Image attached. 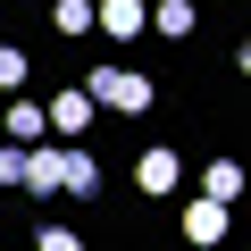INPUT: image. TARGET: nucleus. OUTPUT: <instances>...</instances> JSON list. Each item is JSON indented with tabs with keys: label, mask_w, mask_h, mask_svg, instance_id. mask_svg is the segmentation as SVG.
Masks as SVG:
<instances>
[{
	"label": "nucleus",
	"mask_w": 251,
	"mask_h": 251,
	"mask_svg": "<svg viewBox=\"0 0 251 251\" xmlns=\"http://www.w3.org/2000/svg\"><path fill=\"white\" fill-rule=\"evenodd\" d=\"M25 193H34V201H59V143H50V134L25 143Z\"/></svg>",
	"instance_id": "obj_4"
},
{
	"label": "nucleus",
	"mask_w": 251,
	"mask_h": 251,
	"mask_svg": "<svg viewBox=\"0 0 251 251\" xmlns=\"http://www.w3.org/2000/svg\"><path fill=\"white\" fill-rule=\"evenodd\" d=\"M134 184H143V193H176V184H184V159H176L168 143H151V151L134 159Z\"/></svg>",
	"instance_id": "obj_6"
},
{
	"label": "nucleus",
	"mask_w": 251,
	"mask_h": 251,
	"mask_svg": "<svg viewBox=\"0 0 251 251\" xmlns=\"http://www.w3.org/2000/svg\"><path fill=\"white\" fill-rule=\"evenodd\" d=\"M50 34H59V42L92 34V0H50Z\"/></svg>",
	"instance_id": "obj_10"
},
{
	"label": "nucleus",
	"mask_w": 251,
	"mask_h": 251,
	"mask_svg": "<svg viewBox=\"0 0 251 251\" xmlns=\"http://www.w3.org/2000/svg\"><path fill=\"white\" fill-rule=\"evenodd\" d=\"M17 84H25V50H17V42H0V92H17Z\"/></svg>",
	"instance_id": "obj_13"
},
{
	"label": "nucleus",
	"mask_w": 251,
	"mask_h": 251,
	"mask_svg": "<svg viewBox=\"0 0 251 251\" xmlns=\"http://www.w3.org/2000/svg\"><path fill=\"white\" fill-rule=\"evenodd\" d=\"M201 193H209V201H243V168H234V159H209V168H201Z\"/></svg>",
	"instance_id": "obj_11"
},
{
	"label": "nucleus",
	"mask_w": 251,
	"mask_h": 251,
	"mask_svg": "<svg viewBox=\"0 0 251 251\" xmlns=\"http://www.w3.org/2000/svg\"><path fill=\"white\" fill-rule=\"evenodd\" d=\"M59 193H75V201L100 193V159H92L84 143H59Z\"/></svg>",
	"instance_id": "obj_5"
},
{
	"label": "nucleus",
	"mask_w": 251,
	"mask_h": 251,
	"mask_svg": "<svg viewBox=\"0 0 251 251\" xmlns=\"http://www.w3.org/2000/svg\"><path fill=\"white\" fill-rule=\"evenodd\" d=\"M201 25V0H151V34H168V42H184Z\"/></svg>",
	"instance_id": "obj_7"
},
{
	"label": "nucleus",
	"mask_w": 251,
	"mask_h": 251,
	"mask_svg": "<svg viewBox=\"0 0 251 251\" xmlns=\"http://www.w3.org/2000/svg\"><path fill=\"white\" fill-rule=\"evenodd\" d=\"M0 193H25V143L0 134Z\"/></svg>",
	"instance_id": "obj_12"
},
{
	"label": "nucleus",
	"mask_w": 251,
	"mask_h": 251,
	"mask_svg": "<svg viewBox=\"0 0 251 251\" xmlns=\"http://www.w3.org/2000/svg\"><path fill=\"white\" fill-rule=\"evenodd\" d=\"M0 134H17V143H42V134H50L42 100H9V117H0Z\"/></svg>",
	"instance_id": "obj_9"
},
{
	"label": "nucleus",
	"mask_w": 251,
	"mask_h": 251,
	"mask_svg": "<svg viewBox=\"0 0 251 251\" xmlns=\"http://www.w3.org/2000/svg\"><path fill=\"white\" fill-rule=\"evenodd\" d=\"M218 234H226V201H209V193L184 201V243H218Z\"/></svg>",
	"instance_id": "obj_8"
},
{
	"label": "nucleus",
	"mask_w": 251,
	"mask_h": 251,
	"mask_svg": "<svg viewBox=\"0 0 251 251\" xmlns=\"http://www.w3.org/2000/svg\"><path fill=\"white\" fill-rule=\"evenodd\" d=\"M92 34H109V42L151 34V0H92Z\"/></svg>",
	"instance_id": "obj_2"
},
{
	"label": "nucleus",
	"mask_w": 251,
	"mask_h": 251,
	"mask_svg": "<svg viewBox=\"0 0 251 251\" xmlns=\"http://www.w3.org/2000/svg\"><path fill=\"white\" fill-rule=\"evenodd\" d=\"M42 117H50V134H67V143H75V134H84L100 109H92V92H84V84H59V92L42 100Z\"/></svg>",
	"instance_id": "obj_3"
},
{
	"label": "nucleus",
	"mask_w": 251,
	"mask_h": 251,
	"mask_svg": "<svg viewBox=\"0 0 251 251\" xmlns=\"http://www.w3.org/2000/svg\"><path fill=\"white\" fill-rule=\"evenodd\" d=\"M84 92H92V109H117V117H143V109L159 100V84H151L143 67H126V59H109V67H84Z\"/></svg>",
	"instance_id": "obj_1"
}]
</instances>
